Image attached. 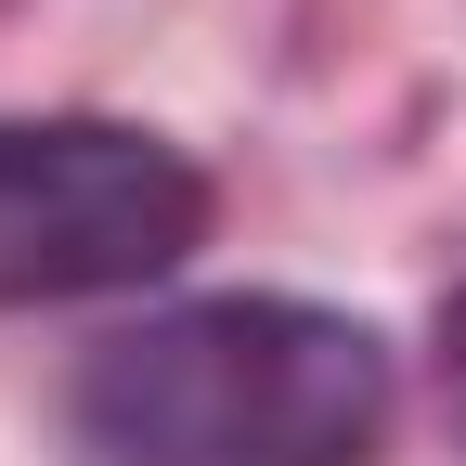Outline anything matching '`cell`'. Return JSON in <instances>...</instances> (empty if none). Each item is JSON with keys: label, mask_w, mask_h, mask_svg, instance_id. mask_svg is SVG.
I'll return each mask as SVG.
<instances>
[{"label": "cell", "mask_w": 466, "mask_h": 466, "mask_svg": "<svg viewBox=\"0 0 466 466\" xmlns=\"http://www.w3.org/2000/svg\"><path fill=\"white\" fill-rule=\"evenodd\" d=\"M208 247V168L130 116H0V311L130 299Z\"/></svg>", "instance_id": "cell-2"}, {"label": "cell", "mask_w": 466, "mask_h": 466, "mask_svg": "<svg viewBox=\"0 0 466 466\" xmlns=\"http://www.w3.org/2000/svg\"><path fill=\"white\" fill-rule=\"evenodd\" d=\"M441 376H453V428H466V285H453V311H441Z\"/></svg>", "instance_id": "cell-3"}, {"label": "cell", "mask_w": 466, "mask_h": 466, "mask_svg": "<svg viewBox=\"0 0 466 466\" xmlns=\"http://www.w3.org/2000/svg\"><path fill=\"white\" fill-rule=\"evenodd\" d=\"M104 466H363L389 441V337L324 299H182L78 363Z\"/></svg>", "instance_id": "cell-1"}]
</instances>
